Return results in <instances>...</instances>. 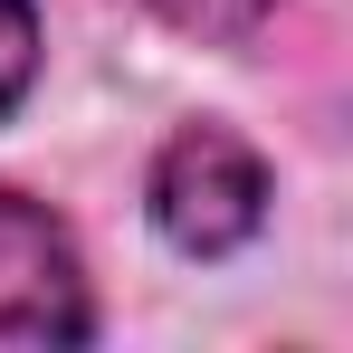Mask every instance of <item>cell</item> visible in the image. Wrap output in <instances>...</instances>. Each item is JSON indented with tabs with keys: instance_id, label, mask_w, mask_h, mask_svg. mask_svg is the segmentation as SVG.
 Segmentation results:
<instances>
[{
	"instance_id": "cell-1",
	"label": "cell",
	"mask_w": 353,
	"mask_h": 353,
	"mask_svg": "<svg viewBox=\"0 0 353 353\" xmlns=\"http://www.w3.org/2000/svg\"><path fill=\"white\" fill-rule=\"evenodd\" d=\"M143 201H153V230L172 239L181 258H230L268 220V163L239 143L230 124H181L172 143L153 153Z\"/></svg>"
},
{
	"instance_id": "cell-2",
	"label": "cell",
	"mask_w": 353,
	"mask_h": 353,
	"mask_svg": "<svg viewBox=\"0 0 353 353\" xmlns=\"http://www.w3.org/2000/svg\"><path fill=\"white\" fill-rule=\"evenodd\" d=\"M86 334H96V296L77 239L29 191H0V344H86Z\"/></svg>"
},
{
	"instance_id": "cell-3",
	"label": "cell",
	"mask_w": 353,
	"mask_h": 353,
	"mask_svg": "<svg viewBox=\"0 0 353 353\" xmlns=\"http://www.w3.org/2000/svg\"><path fill=\"white\" fill-rule=\"evenodd\" d=\"M29 77H39V10L29 0H0V115L29 96Z\"/></svg>"
},
{
	"instance_id": "cell-4",
	"label": "cell",
	"mask_w": 353,
	"mask_h": 353,
	"mask_svg": "<svg viewBox=\"0 0 353 353\" xmlns=\"http://www.w3.org/2000/svg\"><path fill=\"white\" fill-rule=\"evenodd\" d=\"M143 10H163L172 29H201V39H248L277 0H143Z\"/></svg>"
}]
</instances>
